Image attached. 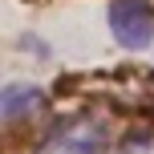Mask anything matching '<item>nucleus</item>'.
<instances>
[{
	"mask_svg": "<svg viewBox=\"0 0 154 154\" xmlns=\"http://www.w3.org/2000/svg\"><path fill=\"white\" fill-rule=\"evenodd\" d=\"M106 122L93 114H81V118H69L61 122L45 142L37 146V154H106Z\"/></svg>",
	"mask_w": 154,
	"mask_h": 154,
	"instance_id": "1",
	"label": "nucleus"
},
{
	"mask_svg": "<svg viewBox=\"0 0 154 154\" xmlns=\"http://www.w3.org/2000/svg\"><path fill=\"white\" fill-rule=\"evenodd\" d=\"M109 32L122 49H150L154 41V8L146 0H109Z\"/></svg>",
	"mask_w": 154,
	"mask_h": 154,
	"instance_id": "2",
	"label": "nucleus"
},
{
	"mask_svg": "<svg viewBox=\"0 0 154 154\" xmlns=\"http://www.w3.org/2000/svg\"><path fill=\"white\" fill-rule=\"evenodd\" d=\"M41 109V89L37 85H4L0 89V126H12V122H20V118H29V114H37Z\"/></svg>",
	"mask_w": 154,
	"mask_h": 154,
	"instance_id": "3",
	"label": "nucleus"
},
{
	"mask_svg": "<svg viewBox=\"0 0 154 154\" xmlns=\"http://www.w3.org/2000/svg\"><path fill=\"white\" fill-rule=\"evenodd\" d=\"M118 154H154V134H134V138H126Z\"/></svg>",
	"mask_w": 154,
	"mask_h": 154,
	"instance_id": "4",
	"label": "nucleus"
}]
</instances>
